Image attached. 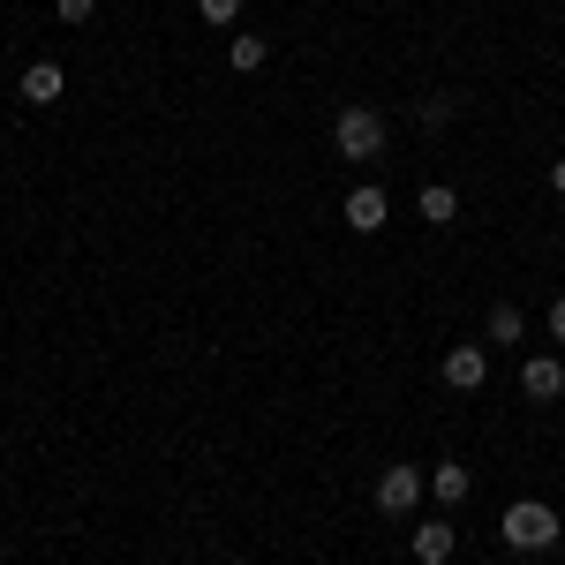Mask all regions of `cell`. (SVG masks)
Here are the masks:
<instances>
[{
	"label": "cell",
	"instance_id": "cell-1",
	"mask_svg": "<svg viewBox=\"0 0 565 565\" xmlns=\"http://www.w3.org/2000/svg\"><path fill=\"white\" fill-rule=\"evenodd\" d=\"M385 114L377 106H340V121H332V143H340V159L348 167H370V159H385Z\"/></svg>",
	"mask_w": 565,
	"mask_h": 565
},
{
	"label": "cell",
	"instance_id": "cell-2",
	"mask_svg": "<svg viewBox=\"0 0 565 565\" xmlns=\"http://www.w3.org/2000/svg\"><path fill=\"white\" fill-rule=\"evenodd\" d=\"M513 551H551L558 543V513L543 505V498H521V505H505V527H498Z\"/></svg>",
	"mask_w": 565,
	"mask_h": 565
},
{
	"label": "cell",
	"instance_id": "cell-3",
	"mask_svg": "<svg viewBox=\"0 0 565 565\" xmlns=\"http://www.w3.org/2000/svg\"><path fill=\"white\" fill-rule=\"evenodd\" d=\"M423 490H430L423 468H385V476H377V513H385V521H407V513L423 505Z\"/></svg>",
	"mask_w": 565,
	"mask_h": 565
},
{
	"label": "cell",
	"instance_id": "cell-4",
	"mask_svg": "<svg viewBox=\"0 0 565 565\" xmlns=\"http://www.w3.org/2000/svg\"><path fill=\"white\" fill-rule=\"evenodd\" d=\"M482 377H490V354L482 348H445V385L452 392H482Z\"/></svg>",
	"mask_w": 565,
	"mask_h": 565
},
{
	"label": "cell",
	"instance_id": "cell-5",
	"mask_svg": "<svg viewBox=\"0 0 565 565\" xmlns=\"http://www.w3.org/2000/svg\"><path fill=\"white\" fill-rule=\"evenodd\" d=\"M385 212H392V204H385V189H377V181H362V189L348 196V226H354V234H377Z\"/></svg>",
	"mask_w": 565,
	"mask_h": 565
},
{
	"label": "cell",
	"instance_id": "cell-6",
	"mask_svg": "<svg viewBox=\"0 0 565 565\" xmlns=\"http://www.w3.org/2000/svg\"><path fill=\"white\" fill-rule=\"evenodd\" d=\"M61 90H68V76L53 61H31L23 68V106H61Z\"/></svg>",
	"mask_w": 565,
	"mask_h": 565
},
{
	"label": "cell",
	"instance_id": "cell-7",
	"mask_svg": "<svg viewBox=\"0 0 565 565\" xmlns=\"http://www.w3.org/2000/svg\"><path fill=\"white\" fill-rule=\"evenodd\" d=\"M521 392H527V399H558V392H565V362H558V354H535V362L521 370Z\"/></svg>",
	"mask_w": 565,
	"mask_h": 565
},
{
	"label": "cell",
	"instance_id": "cell-8",
	"mask_svg": "<svg viewBox=\"0 0 565 565\" xmlns=\"http://www.w3.org/2000/svg\"><path fill=\"white\" fill-rule=\"evenodd\" d=\"M460 551V527H445V521H423L415 527V565H445Z\"/></svg>",
	"mask_w": 565,
	"mask_h": 565
},
{
	"label": "cell",
	"instance_id": "cell-9",
	"mask_svg": "<svg viewBox=\"0 0 565 565\" xmlns=\"http://www.w3.org/2000/svg\"><path fill=\"white\" fill-rule=\"evenodd\" d=\"M468 490H476V476H468L460 460H445V468H430V498H437V505H460Z\"/></svg>",
	"mask_w": 565,
	"mask_h": 565
},
{
	"label": "cell",
	"instance_id": "cell-10",
	"mask_svg": "<svg viewBox=\"0 0 565 565\" xmlns=\"http://www.w3.org/2000/svg\"><path fill=\"white\" fill-rule=\"evenodd\" d=\"M415 204H423V218H430V226H452V218H460V196H452L445 181H430V189H423Z\"/></svg>",
	"mask_w": 565,
	"mask_h": 565
},
{
	"label": "cell",
	"instance_id": "cell-11",
	"mask_svg": "<svg viewBox=\"0 0 565 565\" xmlns=\"http://www.w3.org/2000/svg\"><path fill=\"white\" fill-rule=\"evenodd\" d=\"M521 332H527V317H521L513 302H498V309H490V340H498V348H513Z\"/></svg>",
	"mask_w": 565,
	"mask_h": 565
},
{
	"label": "cell",
	"instance_id": "cell-12",
	"mask_svg": "<svg viewBox=\"0 0 565 565\" xmlns=\"http://www.w3.org/2000/svg\"><path fill=\"white\" fill-rule=\"evenodd\" d=\"M226 61H234L242 76H257V68H264V39H249V31H242V39L226 45Z\"/></svg>",
	"mask_w": 565,
	"mask_h": 565
},
{
	"label": "cell",
	"instance_id": "cell-13",
	"mask_svg": "<svg viewBox=\"0 0 565 565\" xmlns=\"http://www.w3.org/2000/svg\"><path fill=\"white\" fill-rule=\"evenodd\" d=\"M452 114H460V106H452V98H423V129H445V121H452Z\"/></svg>",
	"mask_w": 565,
	"mask_h": 565
},
{
	"label": "cell",
	"instance_id": "cell-14",
	"mask_svg": "<svg viewBox=\"0 0 565 565\" xmlns=\"http://www.w3.org/2000/svg\"><path fill=\"white\" fill-rule=\"evenodd\" d=\"M196 8H204V23H234L242 15V0H196Z\"/></svg>",
	"mask_w": 565,
	"mask_h": 565
},
{
	"label": "cell",
	"instance_id": "cell-15",
	"mask_svg": "<svg viewBox=\"0 0 565 565\" xmlns=\"http://www.w3.org/2000/svg\"><path fill=\"white\" fill-rule=\"evenodd\" d=\"M98 15V0H61V23H90Z\"/></svg>",
	"mask_w": 565,
	"mask_h": 565
},
{
	"label": "cell",
	"instance_id": "cell-16",
	"mask_svg": "<svg viewBox=\"0 0 565 565\" xmlns=\"http://www.w3.org/2000/svg\"><path fill=\"white\" fill-rule=\"evenodd\" d=\"M551 340H558V348H565V295H558V302H551Z\"/></svg>",
	"mask_w": 565,
	"mask_h": 565
},
{
	"label": "cell",
	"instance_id": "cell-17",
	"mask_svg": "<svg viewBox=\"0 0 565 565\" xmlns=\"http://www.w3.org/2000/svg\"><path fill=\"white\" fill-rule=\"evenodd\" d=\"M551 189H558V196H565V159H558V167H551Z\"/></svg>",
	"mask_w": 565,
	"mask_h": 565
}]
</instances>
